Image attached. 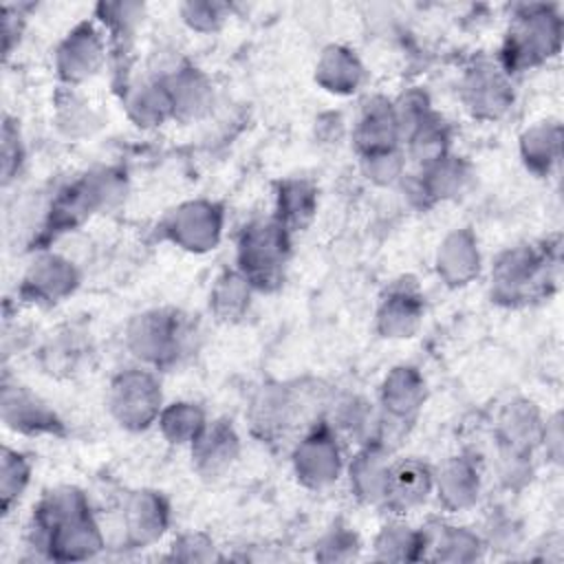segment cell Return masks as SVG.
<instances>
[{
	"mask_svg": "<svg viewBox=\"0 0 564 564\" xmlns=\"http://www.w3.org/2000/svg\"><path fill=\"white\" fill-rule=\"evenodd\" d=\"M430 487H432L430 469L416 460H403L394 467H388L383 498L397 509H410L421 505L427 498Z\"/></svg>",
	"mask_w": 564,
	"mask_h": 564,
	"instance_id": "1",
	"label": "cell"
},
{
	"mask_svg": "<svg viewBox=\"0 0 564 564\" xmlns=\"http://www.w3.org/2000/svg\"><path fill=\"white\" fill-rule=\"evenodd\" d=\"M284 227L280 225H260L251 227L242 242V267L251 269L253 273L271 275L284 253Z\"/></svg>",
	"mask_w": 564,
	"mask_h": 564,
	"instance_id": "2",
	"label": "cell"
},
{
	"mask_svg": "<svg viewBox=\"0 0 564 564\" xmlns=\"http://www.w3.org/2000/svg\"><path fill=\"white\" fill-rule=\"evenodd\" d=\"M2 414L7 425H11L13 430H29V427L42 430L53 421V416L44 410V405H40L31 394L20 392L18 388L13 392L4 388Z\"/></svg>",
	"mask_w": 564,
	"mask_h": 564,
	"instance_id": "3",
	"label": "cell"
},
{
	"mask_svg": "<svg viewBox=\"0 0 564 564\" xmlns=\"http://www.w3.org/2000/svg\"><path fill=\"white\" fill-rule=\"evenodd\" d=\"M26 480H29V465H26V460L18 452L4 447L2 449V478H0L4 513H9L11 502L15 498H20Z\"/></svg>",
	"mask_w": 564,
	"mask_h": 564,
	"instance_id": "4",
	"label": "cell"
}]
</instances>
